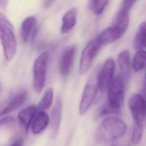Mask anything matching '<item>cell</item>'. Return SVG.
I'll use <instances>...</instances> for the list:
<instances>
[{
	"label": "cell",
	"instance_id": "cb8c5ba5",
	"mask_svg": "<svg viewBox=\"0 0 146 146\" xmlns=\"http://www.w3.org/2000/svg\"><path fill=\"white\" fill-rule=\"evenodd\" d=\"M120 112V109L115 108L111 106L110 104L108 103L106 104L100 109L98 115L102 116L104 115L112 114V113H117Z\"/></svg>",
	"mask_w": 146,
	"mask_h": 146
},
{
	"label": "cell",
	"instance_id": "52a82bcc",
	"mask_svg": "<svg viewBox=\"0 0 146 146\" xmlns=\"http://www.w3.org/2000/svg\"><path fill=\"white\" fill-rule=\"evenodd\" d=\"M128 107L135 124L143 126L146 110V103L143 95L137 94L132 95L128 100Z\"/></svg>",
	"mask_w": 146,
	"mask_h": 146
},
{
	"label": "cell",
	"instance_id": "9c48e42d",
	"mask_svg": "<svg viewBox=\"0 0 146 146\" xmlns=\"http://www.w3.org/2000/svg\"><path fill=\"white\" fill-rule=\"evenodd\" d=\"M37 31L36 20L33 16L26 17L22 22L21 26V38L22 42L26 43L29 38L33 39Z\"/></svg>",
	"mask_w": 146,
	"mask_h": 146
},
{
	"label": "cell",
	"instance_id": "5b68a950",
	"mask_svg": "<svg viewBox=\"0 0 146 146\" xmlns=\"http://www.w3.org/2000/svg\"><path fill=\"white\" fill-rule=\"evenodd\" d=\"M100 44L97 36L90 41L84 48L80 59L79 74L83 75L86 74L91 67L93 60L99 50L101 48Z\"/></svg>",
	"mask_w": 146,
	"mask_h": 146
},
{
	"label": "cell",
	"instance_id": "7a4b0ae2",
	"mask_svg": "<svg viewBox=\"0 0 146 146\" xmlns=\"http://www.w3.org/2000/svg\"><path fill=\"white\" fill-rule=\"evenodd\" d=\"M0 40L3 55L6 60L10 62L16 53L17 40L13 25L2 13H0Z\"/></svg>",
	"mask_w": 146,
	"mask_h": 146
},
{
	"label": "cell",
	"instance_id": "d6986e66",
	"mask_svg": "<svg viewBox=\"0 0 146 146\" xmlns=\"http://www.w3.org/2000/svg\"><path fill=\"white\" fill-rule=\"evenodd\" d=\"M132 46L136 50L146 48V21L140 25L133 39Z\"/></svg>",
	"mask_w": 146,
	"mask_h": 146
},
{
	"label": "cell",
	"instance_id": "83f0119b",
	"mask_svg": "<svg viewBox=\"0 0 146 146\" xmlns=\"http://www.w3.org/2000/svg\"><path fill=\"white\" fill-rule=\"evenodd\" d=\"M8 3V0H0V8L4 10L6 8Z\"/></svg>",
	"mask_w": 146,
	"mask_h": 146
},
{
	"label": "cell",
	"instance_id": "4316f807",
	"mask_svg": "<svg viewBox=\"0 0 146 146\" xmlns=\"http://www.w3.org/2000/svg\"><path fill=\"white\" fill-rule=\"evenodd\" d=\"M23 139L22 138H20L17 139L15 142L10 146H23Z\"/></svg>",
	"mask_w": 146,
	"mask_h": 146
},
{
	"label": "cell",
	"instance_id": "484cf974",
	"mask_svg": "<svg viewBox=\"0 0 146 146\" xmlns=\"http://www.w3.org/2000/svg\"><path fill=\"white\" fill-rule=\"evenodd\" d=\"M14 120V118L11 116H6L0 119V127L5 124L11 123Z\"/></svg>",
	"mask_w": 146,
	"mask_h": 146
},
{
	"label": "cell",
	"instance_id": "603a6c76",
	"mask_svg": "<svg viewBox=\"0 0 146 146\" xmlns=\"http://www.w3.org/2000/svg\"><path fill=\"white\" fill-rule=\"evenodd\" d=\"M142 134H143V126L135 124L133 128L132 136V141L133 144L136 145L140 143L141 139Z\"/></svg>",
	"mask_w": 146,
	"mask_h": 146
},
{
	"label": "cell",
	"instance_id": "6da1fadb",
	"mask_svg": "<svg viewBox=\"0 0 146 146\" xmlns=\"http://www.w3.org/2000/svg\"><path fill=\"white\" fill-rule=\"evenodd\" d=\"M127 125L120 117H107L100 123L96 131V139L101 143H108L117 140L126 133Z\"/></svg>",
	"mask_w": 146,
	"mask_h": 146
},
{
	"label": "cell",
	"instance_id": "30bf717a",
	"mask_svg": "<svg viewBox=\"0 0 146 146\" xmlns=\"http://www.w3.org/2000/svg\"><path fill=\"white\" fill-rule=\"evenodd\" d=\"M62 112V104L61 99L57 98L55 105L52 110L50 122V132L52 137H55L59 132Z\"/></svg>",
	"mask_w": 146,
	"mask_h": 146
},
{
	"label": "cell",
	"instance_id": "3957f363",
	"mask_svg": "<svg viewBox=\"0 0 146 146\" xmlns=\"http://www.w3.org/2000/svg\"><path fill=\"white\" fill-rule=\"evenodd\" d=\"M48 59V53L44 51L36 58L34 63V87L38 93L41 92L45 85Z\"/></svg>",
	"mask_w": 146,
	"mask_h": 146
},
{
	"label": "cell",
	"instance_id": "44dd1931",
	"mask_svg": "<svg viewBox=\"0 0 146 146\" xmlns=\"http://www.w3.org/2000/svg\"><path fill=\"white\" fill-rule=\"evenodd\" d=\"M53 95V90L51 88H48L45 91L38 104V108L40 111H44L50 107L52 103Z\"/></svg>",
	"mask_w": 146,
	"mask_h": 146
},
{
	"label": "cell",
	"instance_id": "f1b7e54d",
	"mask_svg": "<svg viewBox=\"0 0 146 146\" xmlns=\"http://www.w3.org/2000/svg\"><path fill=\"white\" fill-rule=\"evenodd\" d=\"M145 100V103H146V92L144 94V96H143ZM144 123L145 124V126L146 127V110H145V119H144Z\"/></svg>",
	"mask_w": 146,
	"mask_h": 146
},
{
	"label": "cell",
	"instance_id": "7c38bea8",
	"mask_svg": "<svg viewBox=\"0 0 146 146\" xmlns=\"http://www.w3.org/2000/svg\"><path fill=\"white\" fill-rule=\"evenodd\" d=\"M75 53V47L74 46L67 47L63 52L61 56L59 71L63 76H66L70 70Z\"/></svg>",
	"mask_w": 146,
	"mask_h": 146
},
{
	"label": "cell",
	"instance_id": "ac0fdd59",
	"mask_svg": "<svg viewBox=\"0 0 146 146\" xmlns=\"http://www.w3.org/2000/svg\"><path fill=\"white\" fill-rule=\"evenodd\" d=\"M129 19V11L121 8L117 13L112 25L124 35L128 27Z\"/></svg>",
	"mask_w": 146,
	"mask_h": 146
},
{
	"label": "cell",
	"instance_id": "4fadbf2b",
	"mask_svg": "<svg viewBox=\"0 0 146 146\" xmlns=\"http://www.w3.org/2000/svg\"><path fill=\"white\" fill-rule=\"evenodd\" d=\"M37 112V107L35 105L28 106L21 110L18 114V120L21 126L27 132Z\"/></svg>",
	"mask_w": 146,
	"mask_h": 146
},
{
	"label": "cell",
	"instance_id": "277c9868",
	"mask_svg": "<svg viewBox=\"0 0 146 146\" xmlns=\"http://www.w3.org/2000/svg\"><path fill=\"white\" fill-rule=\"evenodd\" d=\"M124 82L120 75L114 77L107 88L108 103L120 109L123 106L124 96Z\"/></svg>",
	"mask_w": 146,
	"mask_h": 146
},
{
	"label": "cell",
	"instance_id": "9a60e30c",
	"mask_svg": "<svg viewBox=\"0 0 146 146\" xmlns=\"http://www.w3.org/2000/svg\"><path fill=\"white\" fill-rule=\"evenodd\" d=\"M27 98V94L25 91H22L15 95L7 105L0 112V116L14 111L19 108L26 101Z\"/></svg>",
	"mask_w": 146,
	"mask_h": 146
},
{
	"label": "cell",
	"instance_id": "5bb4252c",
	"mask_svg": "<svg viewBox=\"0 0 146 146\" xmlns=\"http://www.w3.org/2000/svg\"><path fill=\"white\" fill-rule=\"evenodd\" d=\"M123 36V35L116 27L111 25L102 31L97 36V38L103 46L118 40Z\"/></svg>",
	"mask_w": 146,
	"mask_h": 146
},
{
	"label": "cell",
	"instance_id": "f546056e",
	"mask_svg": "<svg viewBox=\"0 0 146 146\" xmlns=\"http://www.w3.org/2000/svg\"><path fill=\"white\" fill-rule=\"evenodd\" d=\"M145 88L146 91V72H145Z\"/></svg>",
	"mask_w": 146,
	"mask_h": 146
},
{
	"label": "cell",
	"instance_id": "ba28073f",
	"mask_svg": "<svg viewBox=\"0 0 146 146\" xmlns=\"http://www.w3.org/2000/svg\"><path fill=\"white\" fill-rule=\"evenodd\" d=\"M115 69V63L113 59H107L97 76L98 87L102 92H104L107 90L113 78Z\"/></svg>",
	"mask_w": 146,
	"mask_h": 146
},
{
	"label": "cell",
	"instance_id": "8992f818",
	"mask_svg": "<svg viewBox=\"0 0 146 146\" xmlns=\"http://www.w3.org/2000/svg\"><path fill=\"white\" fill-rule=\"evenodd\" d=\"M98 90L97 77L92 76L86 83L79 107L80 115L85 114L93 103Z\"/></svg>",
	"mask_w": 146,
	"mask_h": 146
},
{
	"label": "cell",
	"instance_id": "7402d4cb",
	"mask_svg": "<svg viewBox=\"0 0 146 146\" xmlns=\"http://www.w3.org/2000/svg\"><path fill=\"white\" fill-rule=\"evenodd\" d=\"M109 0H91V5L94 13L96 15L100 14L104 10Z\"/></svg>",
	"mask_w": 146,
	"mask_h": 146
},
{
	"label": "cell",
	"instance_id": "4dcf8cb0",
	"mask_svg": "<svg viewBox=\"0 0 146 146\" xmlns=\"http://www.w3.org/2000/svg\"><path fill=\"white\" fill-rule=\"evenodd\" d=\"M111 146H116V145H111Z\"/></svg>",
	"mask_w": 146,
	"mask_h": 146
},
{
	"label": "cell",
	"instance_id": "2e32d148",
	"mask_svg": "<svg viewBox=\"0 0 146 146\" xmlns=\"http://www.w3.org/2000/svg\"><path fill=\"white\" fill-rule=\"evenodd\" d=\"M50 118L45 111H40L34 117L31 124V131L34 134L42 132L48 125Z\"/></svg>",
	"mask_w": 146,
	"mask_h": 146
},
{
	"label": "cell",
	"instance_id": "8fae6325",
	"mask_svg": "<svg viewBox=\"0 0 146 146\" xmlns=\"http://www.w3.org/2000/svg\"><path fill=\"white\" fill-rule=\"evenodd\" d=\"M117 64L120 71V75L125 83L129 80L131 73L130 54L127 50L120 52L117 57Z\"/></svg>",
	"mask_w": 146,
	"mask_h": 146
},
{
	"label": "cell",
	"instance_id": "d4e9b609",
	"mask_svg": "<svg viewBox=\"0 0 146 146\" xmlns=\"http://www.w3.org/2000/svg\"><path fill=\"white\" fill-rule=\"evenodd\" d=\"M136 1L137 0H124L121 8L129 11Z\"/></svg>",
	"mask_w": 146,
	"mask_h": 146
},
{
	"label": "cell",
	"instance_id": "e0dca14e",
	"mask_svg": "<svg viewBox=\"0 0 146 146\" xmlns=\"http://www.w3.org/2000/svg\"><path fill=\"white\" fill-rule=\"evenodd\" d=\"M77 10L75 8H72L67 11L63 16L62 19V25L60 33L65 34L70 31L76 23Z\"/></svg>",
	"mask_w": 146,
	"mask_h": 146
},
{
	"label": "cell",
	"instance_id": "ffe728a7",
	"mask_svg": "<svg viewBox=\"0 0 146 146\" xmlns=\"http://www.w3.org/2000/svg\"><path fill=\"white\" fill-rule=\"evenodd\" d=\"M146 67V51L137 50L132 61V67L134 71H139Z\"/></svg>",
	"mask_w": 146,
	"mask_h": 146
}]
</instances>
